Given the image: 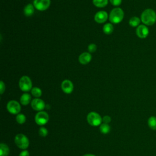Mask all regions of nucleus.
Wrapping results in <instances>:
<instances>
[{"label": "nucleus", "mask_w": 156, "mask_h": 156, "mask_svg": "<svg viewBox=\"0 0 156 156\" xmlns=\"http://www.w3.org/2000/svg\"><path fill=\"white\" fill-rule=\"evenodd\" d=\"M83 156H95V155H93V154H85Z\"/></svg>", "instance_id": "obj_30"}, {"label": "nucleus", "mask_w": 156, "mask_h": 156, "mask_svg": "<svg viewBox=\"0 0 156 156\" xmlns=\"http://www.w3.org/2000/svg\"><path fill=\"white\" fill-rule=\"evenodd\" d=\"M61 88L64 93L66 94H70L73 91L74 85L71 80L65 79L62 82Z\"/></svg>", "instance_id": "obj_9"}, {"label": "nucleus", "mask_w": 156, "mask_h": 156, "mask_svg": "<svg viewBox=\"0 0 156 156\" xmlns=\"http://www.w3.org/2000/svg\"><path fill=\"white\" fill-rule=\"evenodd\" d=\"M108 18V13L104 10L98 12L94 15V20L96 23L101 24L105 23Z\"/></svg>", "instance_id": "obj_12"}, {"label": "nucleus", "mask_w": 156, "mask_h": 156, "mask_svg": "<svg viewBox=\"0 0 156 156\" xmlns=\"http://www.w3.org/2000/svg\"><path fill=\"white\" fill-rule=\"evenodd\" d=\"M93 4L97 7L102 8L108 4V0H93Z\"/></svg>", "instance_id": "obj_18"}, {"label": "nucleus", "mask_w": 156, "mask_h": 156, "mask_svg": "<svg viewBox=\"0 0 156 156\" xmlns=\"http://www.w3.org/2000/svg\"><path fill=\"white\" fill-rule=\"evenodd\" d=\"M7 110L12 114H18L21 110V106L18 102L12 100L10 101L7 105Z\"/></svg>", "instance_id": "obj_8"}, {"label": "nucleus", "mask_w": 156, "mask_h": 156, "mask_svg": "<svg viewBox=\"0 0 156 156\" xmlns=\"http://www.w3.org/2000/svg\"><path fill=\"white\" fill-rule=\"evenodd\" d=\"M124 15L123 10L121 8L116 7L111 10L108 18L111 23L113 24H118L123 20Z\"/></svg>", "instance_id": "obj_2"}, {"label": "nucleus", "mask_w": 156, "mask_h": 156, "mask_svg": "<svg viewBox=\"0 0 156 156\" xmlns=\"http://www.w3.org/2000/svg\"><path fill=\"white\" fill-rule=\"evenodd\" d=\"M35 120L37 124L43 126L48 122L49 120V116L46 112L41 111L37 113L35 117Z\"/></svg>", "instance_id": "obj_7"}, {"label": "nucleus", "mask_w": 156, "mask_h": 156, "mask_svg": "<svg viewBox=\"0 0 156 156\" xmlns=\"http://www.w3.org/2000/svg\"><path fill=\"white\" fill-rule=\"evenodd\" d=\"M38 133L41 136L44 137L48 135V130L44 127H41L38 130Z\"/></svg>", "instance_id": "obj_24"}, {"label": "nucleus", "mask_w": 156, "mask_h": 156, "mask_svg": "<svg viewBox=\"0 0 156 156\" xmlns=\"http://www.w3.org/2000/svg\"><path fill=\"white\" fill-rule=\"evenodd\" d=\"M136 35L140 38H145L149 34V29L145 25H139L136 29Z\"/></svg>", "instance_id": "obj_11"}, {"label": "nucleus", "mask_w": 156, "mask_h": 156, "mask_svg": "<svg viewBox=\"0 0 156 156\" xmlns=\"http://www.w3.org/2000/svg\"><path fill=\"white\" fill-rule=\"evenodd\" d=\"M9 154V148L4 143L0 144V156H7Z\"/></svg>", "instance_id": "obj_16"}, {"label": "nucleus", "mask_w": 156, "mask_h": 156, "mask_svg": "<svg viewBox=\"0 0 156 156\" xmlns=\"http://www.w3.org/2000/svg\"><path fill=\"white\" fill-rule=\"evenodd\" d=\"M103 32L105 34H110L113 32V26L111 23H106L104 25L103 28H102Z\"/></svg>", "instance_id": "obj_17"}, {"label": "nucleus", "mask_w": 156, "mask_h": 156, "mask_svg": "<svg viewBox=\"0 0 156 156\" xmlns=\"http://www.w3.org/2000/svg\"><path fill=\"white\" fill-rule=\"evenodd\" d=\"M99 129H100V131L101 133L106 134V133H108L110 131V127L108 124L104 123V124H101Z\"/></svg>", "instance_id": "obj_21"}, {"label": "nucleus", "mask_w": 156, "mask_h": 156, "mask_svg": "<svg viewBox=\"0 0 156 156\" xmlns=\"http://www.w3.org/2000/svg\"><path fill=\"white\" fill-rule=\"evenodd\" d=\"M141 20L144 24L152 26L156 21V13L151 9H147L142 12Z\"/></svg>", "instance_id": "obj_1"}, {"label": "nucleus", "mask_w": 156, "mask_h": 156, "mask_svg": "<svg viewBox=\"0 0 156 156\" xmlns=\"http://www.w3.org/2000/svg\"><path fill=\"white\" fill-rule=\"evenodd\" d=\"M24 14L26 16H31L34 13V6L32 4H27L23 10Z\"/></svg>", "instance_id": "obj_14"}, {"label": "nucleus", "mask_w": 156, "mask_h": 156, "mask_svg": "<svg viewBox=\"0 0 156 156\" xmlns=\"http://www.w3.org/2000/svg\"><path fill=\"white\" fill-rule=\"evenodd\" d=\"M5 83L3 82V81H1L0 82V93L1 94H2L4 91H5Z\"/></svg>", "instance_id": "obj_27"}, {"label": "nucleus", "mask_w": 156, "mask_h": 156, "mask_svg": "<svg viewBox=\"0 0 156 156\" xmlns=\"http://www.w3.org/2000/svg\"><path fill=\"white\" fill-rule=\"evenodd\" d=\"M31 106L34 110L41 111L44 108L45 104L42 99L40 98H35L32 101Z\"/></svg>", "instance_id": "obj_10"}, {"label": "nucleus", "mask_w": 156, "mask_h": 156, "mask_svg": "<svg viewBox=\"0 0 156 156\" xmlns=\"http://www.w3.org/2000/svg\"><path fill=\"white\" fill-rule=\"evenodd\" d=\"M31 93L34 97L38 98L41 96L42 91L41 89L39 88L38 87H34L31 90Z\"/></svg>", "instance_id": "obj_22"}, {"label": "nucleus", "mask_w": 156, "mask_h": 156, "mask_svg": "<svg viewBox=\"0 0 156 156\" xmlns=\"http://www.w3.org/2000/svg\"><path fill=\"white\" fill-rule=\"evenodd\" d=\"M102 121L104 123H106V124H108L109 123L110 121H111V118L108 116V115H106V116H104L102 118Z\"/></svg>", "instance_id": "obj_28"}, {"label": "nucleus", "mask_w": 156, "mask_h": 156, "mask_svg": "<svg viewBox=\"0 0 156 156\" xmlns=\"http://www.w3.org/2000/svg\"><path fill=\"white\" fill-rule=\"evenodd\" d=\"M110 2L113 5L118 6L121 4L122 0H110Z\"/></svg>", "instance_id": "obj_26"}, {"label": "nucleus", "mask_w": 156, "mask_h": 156, "mask_svg": "<svg viewBox=\"0 0 156 156\" xmlns=\"http://www.w3.org/2000/svg\"><path fill=\"white\" fill-rule=\"evenodd\" d=\"M15 143L19 148L22 149L27 148L29 144V141L27 136L21 133L16 135L15 138Z\"/></svg>", "instance_id": "obj_4"}, {"label": "nucleus", "mask_w": 156, "mask_h": 156, "mask_svg": "<svg viewBox=\"0 0 156 156\" xmlns=\"http://www.w3.org/2000/svg\"><path fill=\"white\" fill-rule=\"evenodd\" d=\"M129 23L132 27H138L140 23V19L137 16H133L129 20Z\"/></svg>", "instance_id": "obj_19"}, {"label": "nucleus", "mask_w": 156, "mask_h": 156, "mask_svg": "<svg viewBox=\"0 0 156 156\" xmlns=\"http://www.w3.org/2000/svg\"><path fill=\"white\" fill-rule=\"evenodd\" d=\"M97 49V46L94 43H91L88 46V51L89 52H94Z\"/></svg>", "instance_id": "obj_25"}, {"label": "nucleus", "mask_w": 156, "mask_h": 156, "mask_svg": "<svg viewBox=\"0 0 156 156\" xmlns=\"http://www.w3.org/2000/svg\"><path fill=\"white\" fill-rule=\"evenodd\" d=\"M87 119L88 122L93 126H98L100 125L102 120L101 116L98 113L94 112H91L88 114Z\"/></svg>", "instance_id": "obj_5"}, {"label": "nucleus", "mask_w": 156, "mask_h": 156, "mask_svg": "<svg viewBox=\"0 0 156 156\" xmlns=\"http://www.w3.org/2000/svg\"><path fill=\"white\" fill-rule=\"evenodd\" d=\"M51 4V0H34L33 5L34 7L39 11L47 10Z\"/></svg>", "instance_id": "obj_6"}, {"label": "nucleus", "mask_w": 156, "mask_h": 156, "mask_svg": "<svg viewBox=\"0 0 156 156\" xmlns=\"http://www.w3.org/2000/svg\"><path fill=\"white\" fill-rule=\"evenodd\" d=\"M32 83L27 76H22L19 80V87L23 91H29L32 90Z\"/></svg>", "instance_id": "obj_3"}, {"label": "nucleus", "mask_w": 156, "mask_h": 156, "mask_svg": "<svg viewBox=\"0 0 156 156\" xmlns=\"http://www.w3.org/2000/svg\"><path fill=\"white\" fill-rule=\"evenodd\" d=\"M147 124L149 127L152 130H156V117L151 116L147 121Z\"/></svg>", "instance_id": "obj_20"}, {"label": "nucleus", "mask_w": 156, "mask_h": 156, "mask_svg": "<svg viewBox=\"0 0 156 156\" xmlns=\"http://www.w3.org/2000/svg\"><path fill=\"white\" fill-rule=\"evenodd\" d=\"M19 156H29V152L26 150H24L20 152Z\"/></svg>", "instance_id": "obj_29"}, {"label": "nucleus", "mask_w": 156, "mask_h": 156, "mask_svg": "<svg viewBox=\"0 0 156 156\" xmlns=\"http://www.w3.org/2000/svg\"><path fill=\"white\" fill-rule=\"evenodd\" d=\"M31 100V96L28 93H24L20 98V102L23 105H27L29 104Z\"/></svg>", "instance_id": "obj_15"}, {"label": "nucleus", "mask_w": 156, "mask_h": 156, "mask_svg": "<svg viewBox=\"0 0 156 156\" xmlns=\"http://www.w3.org/2000/svg\"><path fill=\"white\" fill-rule=\"evenodd\" d=\"M16 120L18 124H22L26 121V116L23 114H18L16 117Z\"/></svg>", "instance_id": "obj_23"}, {"label": "nucleus", "mask_w": 156, "mask_h": 156, "mask_svg": "<svg viewBox=\"0 0 156 156\" xmlns=\"http://www.w3.org/2000/svg\"><path fill=\"white\" fill-rule=\"evenodd\" d=\"M92 57L90 52H85L82 53L79 56V62L82 65H87L90 62L91 60Z\"/></svg>", "instance_id": "obj_13"}]
</instances>
